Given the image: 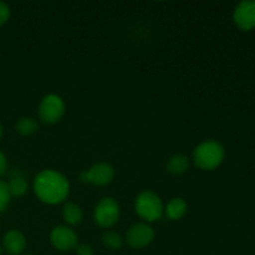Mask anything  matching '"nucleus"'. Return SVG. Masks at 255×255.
I'll return each instance as SVG.
<instances>
[{
    "label": "nucleus",
    "instance_id": "aec40b11",
    "mask_svg": "<svg viewBox=\"0 0 255 255\" xmlns=\"http://www.w3.org/2000/svg\"><path fill=\"white\" fill-rule=\"evenodd\" d=\"M6 167H7L6 157H5V154L0 151V177L6 172Z\"/></svg>",
    "mask_w": 255,
    "mask_h": 255
},
{
    "label": "nucleus",
    "instance_id": "6ab92c4d",
    "mask_svg": "<svg viewBox=\"0 0 255 255\" xmlns=\"http://www.w3.org/2000/svg\"><path fill=\"white\" fill-rule=\"evenodd\" d=\"M77 255H94V249L89 244H80L76 247Z\"/></svg>",
    "mask_w": 255,
    "mask_h": 255
},
{
    "label": "nucleus",
    "instance_id": "9b49d317",
    "mask_svg": "<svg viewBox=\"0 0 255 255\" xmlns=\"http://www.w3.org/2000/svg\"><path fill=\"white\" fill-rule=\"evenodd\" d=\"M187 213V203L184 199L179 198H173L169 201V203L167 204L166 208V214L171 221H178L182 217H184V214Z\"/></svg>",
    "mask_w": 255,
    "mask_h": 255
},
{
    "label": "nucleus",
    "instance_id": "f257e3e1",
    "mask_svg": "<svg viewBox=\"0 0 255 255\" xmlns=\"http://www.w3.org/2000/svg\"><path fill=\"white\" fill-rule=\"evenodd\" d=\"M34 192L37 198L46 204H57L67 198L69 181L64 174L52 169H44L34 179Z\"/></svg>",
    "mask_w": 255,
    "mask_h": 255
},
{
    "label": "nucleus",
    "instance_id": "a211bd4d",
    "mask_svg": "<svg viewBox=\"0 0 255 255\" xmlns=\"http://www.w3.org/2000/svg\"><path fill=\"white\" fill-rule=\"evenodd\" d=\"M10 17V7L5 2L0 1V26L4 25Z\"/></svg>",
    "mask_w": 255,
    "mask_h": 255
},
{
    "label": "nucleus",
    "instance_id": "5701e85b",
    "mask_svg": "<svg viewBox=\"0 0 255 255\" xmlns=\"http://www.w3.org/2000/svg\"><path fill=\"white\" fill-rule=\"evenodd\" d=\"M29 255H30V254H29Z\"/></svg>",
    "mask_w": 255,
    "mask_h": 255
},
{
    "label": "nucleus",
    "instance_id": "f03ea898",
    "mask_svg": "<svg viewBox=\"0 0 255 255\" xmlns=\"http://www.w3.org/2000/svg\"><path fill=\"white\" fill-rule=\"evenodd\" d=\"M224 159V148L219 142L206 141L193 151V162L198 168L212 171L221 166Z\"/></svg>",
    "mask_w": 255,
    "mask_h": 255
},
{
    "label": "nucleus",
    "instance_id": "4468645a",
    "mask_svg": "<svg viewBox=\"0 0 255 255\" xmlns=\"http://www.w3.org/2000/svg\"><path fill=\"white\" fill-rule=\"evenodd\" d=\"M7 188L11 197H21L27 192V182L21 174H14L7 183Z\"/></svg>",
    "mask_w": 255,
    "mask_h": 255
},
{
    "label": "nucleus",
    "instance_id": "0eeeda50",
    "mask_svg": "<svg viewBox=\"0 0 255 255\" xmlns=\"http://www.w3.org/2000/svg\"><path fill=\"white\" fill-rule=\"evenodd\" d=\"M154 239V231L146 223L133 224L126 234V242L134 249H141L149 246Z\"/></svg>",
    "mask_w": 255,
    "mask_h": 255
},
{
    "label": "nucleus",
    "instance_id": "9d476101",
    "mask_svg": "<svg viewBox=\"0 0 255 255\" xmlns=\"http://www.w3.org/2000/svg\"><path fill=\"white\" fill-rule=\"evenodd\" d=\"M26 247V239L19 231H9L4 237V248L10 255H19Z\"/></svg>",
    "mask_w": 255,
    "mask_h": 255
},
{
    "label": "nucleus",
    "instance_id": "7ed1b4c3",
    "mask_svg": "<svg viewBox=\"0 0 255 255\" xmlns=\"http://www.w3.org/2000/svg\"><path fill=\"white\" fill-rule=\"evenodd\" d=\"M136 213L147 222H156L163 214V203L156 193L144 191L136 197L134 202Z\"/></svg>",
    "mask_w": 255,
    "mask_h": 255
},
{
    "label": "nucleus",
    "instance_id": "f8f14e48",
    "mask_svg": "<svg viewBox=\"0 0 255 255\" xmlns=\"http://www.w3.org/2000/svg\"><path fill=\"white\" fill-rule=\"evenodd\" d=\"M189 168V158L184 154H174L168 159L167 171L172 174H183Z\"/></svg>",
    "mask_w": 255,
    "mask_h": 255
},
{
    "label": "nucleus",
    "instance_id": "4be33fe9",
    "mask_svg": "<svg viewBox=\"0 0 255 255\" xmlns=\"http://www.w3.org/2000/svg\"><path fill=\"white\" fill-rule=\"evenodd\" d=\"M0 255H1V248H0Z\"/></svg>",
    "mask_w": 255,
    "mask_h": 255
},
{
    "label": "nucleus",
    "instance_id": "2eb2a0df",
    "mask_svg": "<svg viewBox=\"0 0 255 255\" xmlns=\"http://www.w3.org/2000/svg\"><path fill=\"white\" fill-rule=\"evenodd\" d=\"M15 127H16V131L21 136H30V134H34L39 129V124L31 117H21L16 122Z\"/></svg>",
    "mask_w": 255,
    "mask_h": 255
},
{
    "label": "nucleus",
    "instance_id": "39448f33",
    "mask_svg": "<svg viewBox=\"0 0 255 255\" xmlns=\"http://www.w3.org/2000/svg\"><path fill=\"white\" fill-rule=\"evenodd\" d=\"M65 114V104L59 95L50 94L41 100L39 107L40 119L45 124H56Z\"/></svg>",
    "mask_w": 255,
    "mask_h": 255
},
{
    "label": "nucleus",
    "instance_id": "6e6552de",
    "mask_svg": "<svg viewBox=\"0 0 255 255\" xmlns=\"http://www.w3.org/2000/svg\"><path fill=\"white\" fill-rule=\"evenodd\" d=\"M51 244L60 252H70L77 247V236L66 226L55 227L50 234Z\"/></svg>",
    "mask_w": 255,
    "mask_h": 255
},
{
    "label": "nucleus",
    "instance_id": "f3484780",
    "mask_svg": "<svg viewBox=\"0 0 255 255\" xmlns=\"http://www.w3.org/2000/svg\"><path fill=\"white\" fill-rule=\"evenodd\" d=\"M10 199H11V196L7 188V183L0 181V212H4L7 208Z\"/></svg>",
    "mask_w": 255,
    "mask_h": 255
},
{
    "label": "nucleus",
    "instance_id": "1a4fd4ad",
    "mask_svg": "<svg viewBox=\"0 0 255 255\" xmlns=\"http://www.w3.org/2000/svg\"><path fill=\"white\" fill-rule=\"evenodd\" d=\"M233 20L241 30L248 31L255 27V0H246L237 5Z\"/></svg>",
    "mask_w": 255,
    "mask_h": 255
},
{
    "label": "nucleus",
    "instance_id": "412c9836",
    "mask_svg": "<svg viewBox=\"0 0 255 255\" xmlns=\"http://www.w3.org/2000/svg\"><path fill=\"white\" fill-rule=\"evenodd\" d=\"M1 136H2V127L1 125H0V138H1Z\"/></svg>",
    "mask_w": 255,
    "mask_h": 255
},
{
    "label": "nucleus",
    "instance_id": "423d86ee",
    "mask_svg": "<svg viewBox=\"0 0 255 255\" xmlns=\"http://www.w3.org/2000/svg\"><path fill=\"white\" fill-rule=\"evenodd\" d=\"M115 177V169L111 164L100 162V163L94 164L89 171L84 172L80 176V179L85 183H91L95 186H107L112 182Z\"/></svg>",
    "mask_w": 255,
    "mask_h": 255
},
{
    "label": "nucleus",
    "instance_id": "dca6fc26",
    "mask_svg": "<svg viewBox=\"0 0 255 255\" xmlns=\"http://www.w3.org/2000/svg\"><path fill=\"white\" fill-rule=\"evenodd\" d=\"M102 242L104 246L111 251H119L124 246V239L116 232H106L102 237Z\"/></svg>",
    "mask_w": 255,
    "mask_h": 255
},
{
    "label": "nucleus",
    "instance_id": "20e7f679",
    "mask_svg": "<svg viewBox=\"0 0 255 255\" xmlns=\"http://www.w3.org/2000/svg\"><path fill=\"white\" fill-rule=\"evenodd\" d=\"M95 222L102 228L115 226L120 219V206L111 197H105L97 203L94 213Z\"/></svg>",
    "mask_w": 255,
    "mask_h": 255
},
{
    "label": "nucleus",
    "instance_id": "ddd939ff",
    "mask_svg": "<svg viewBox=\"0 0 255 255\" xmlns=\"http://www.w3.org/2000/svg\"><path fill=\"white\" fill-rule=\"evenodd\" d=\"M62 216H64L65 222L70 226H77L82 222L84 214H82L81 208L75 203H66L64 209H62Z\"/></svg>",
    "mask_w": 255,
    "mask_h": 255
}]
</instances>
